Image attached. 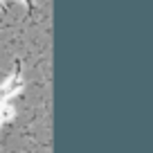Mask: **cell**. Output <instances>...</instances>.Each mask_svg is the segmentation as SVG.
<instances>
[{
	"instance_id": "7a4b0ae2",
	"label": "cell",
	"mask_w": 153,
	"mask_h": 153,
	"mask_svg": "<svg viewBox=\"0 0 153 153\" xmlns=\"http://www.w3.org/2000/svg\"><path fill=\"white\" fill-rule=\"evenodd\" d=\"M25 5H27V11H29V16H34V11H36V5H34V0H23Z\"/></svg>"
},
{
	"instance_id": "3957f363",
	"label": "cell",
	"mask_w": 153,
	"mask_h": 153,
	"mask_svg": "<svg viewBox=\"0 0 153 153\" xmlns=\"http://www.w3.org/2000/svg\"><path fill=\"white\" fill-rule=\"evenodd\" d=\"M0 9H5V2H2V0H0Z\"/></svg>"
},
{
	"instance_id": "6da1fadb",
	"label": "cell",
	"mask_w": 153,
	"mask_h": 153,
	"mask_svg": "<svg viewBox=\"0 0 153 153\" xmlns=\"http://www.w3.org/2000/svg\"><path fill=\"white\" fill-rule=\"evenodd\" d=\"M14 65H16V68H14V74H11V79H9V81H7L2 88H0V101L23 90V79H20V61H16Z\"/></svg>"
}]
</instances>
